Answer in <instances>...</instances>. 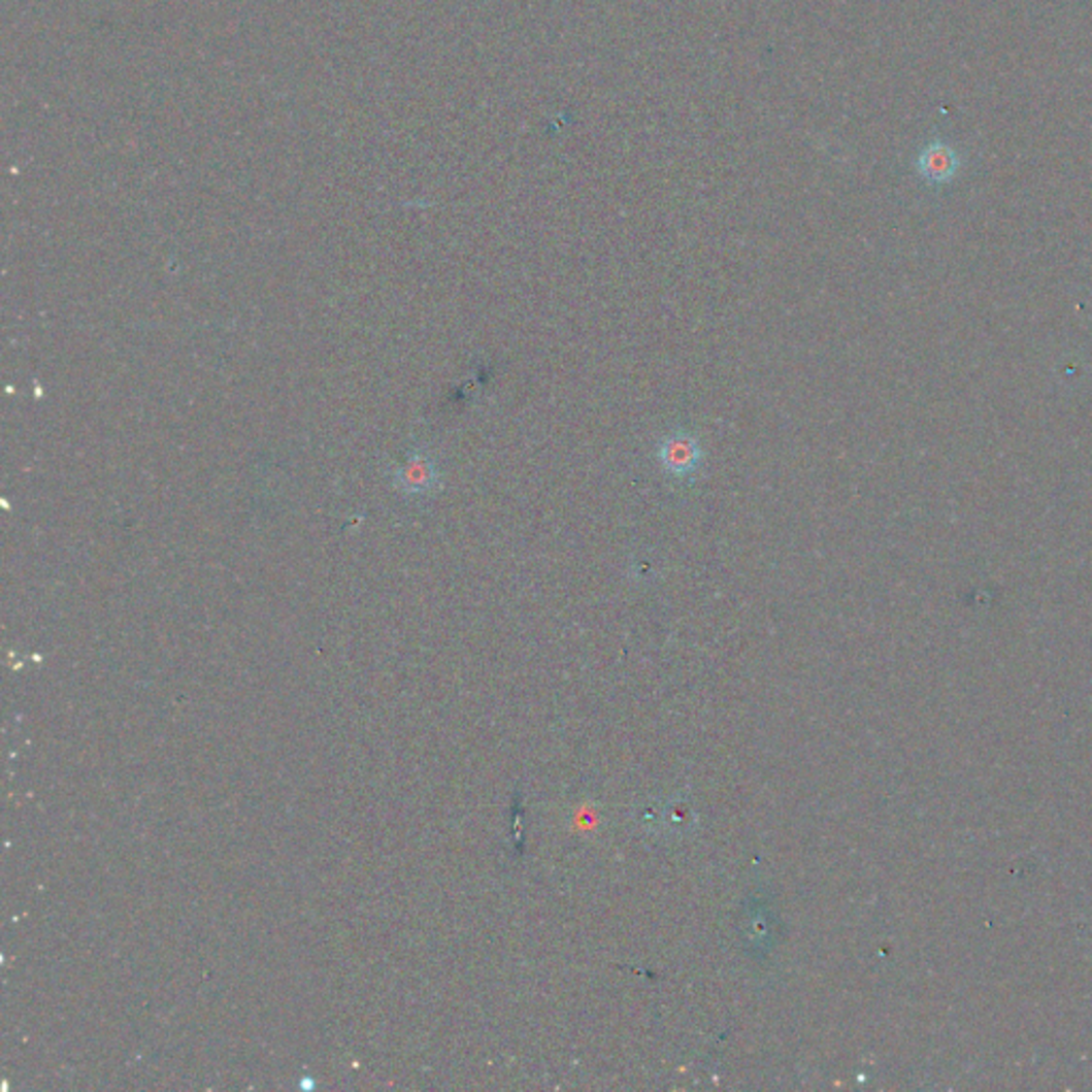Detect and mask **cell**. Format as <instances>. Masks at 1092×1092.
<instances>
[{
  "instance_id": "1",
  "label": "cell",
  "mask_w": 1092,
  "mask_h": 1092,
  "mask_svg": "<svg viewBox=\"0 0 1092 1092\" xmlns=\"http://www.w3.org/2000/svg\"><path fill=\"white\" fill-rule=\"evenodd\" d=\"M655 461L662 472L679 483H692L706 461L702 440L690 429H674L658 440Z\"/></svg>"
},
{
  "instance_id": "2",
  "label": "cell",
  "mask_w": 1092,
  "mask_h": 1092,
  "mask_svg": "<svg viewBox=\"0 0 1092 1092\" xmlns=\"http://www.w3.org/2000/svg\"><path fill=\"white\" fill-rule=\"evenodd\" d=\"M397 483L401 485V489L405 493H415V495L429 493L433 489H438L440 470H438V465H435L431 455L415 453L408 459V463H405V467H401V470H399Z\"/></svg>"
},
{
  "instance_id": "3",
  "label": "cell",
  "mask_w": 1092,
  "mask_h": 1092,
  "mask_svg": "<svg viewBox=\"0 0 1092 1092\" xmlns=\"http://www.w3.org/2000/svg\"><path fill=\"white\" fill-rule=\"evenodd\" d=\"M954 152L944 143V141H932L928 147L922 150L920 154V161H918V167H920V173L928 179H934V181H941L946 179L950 173H954Z\"/></svg>"
}]
</instances>
